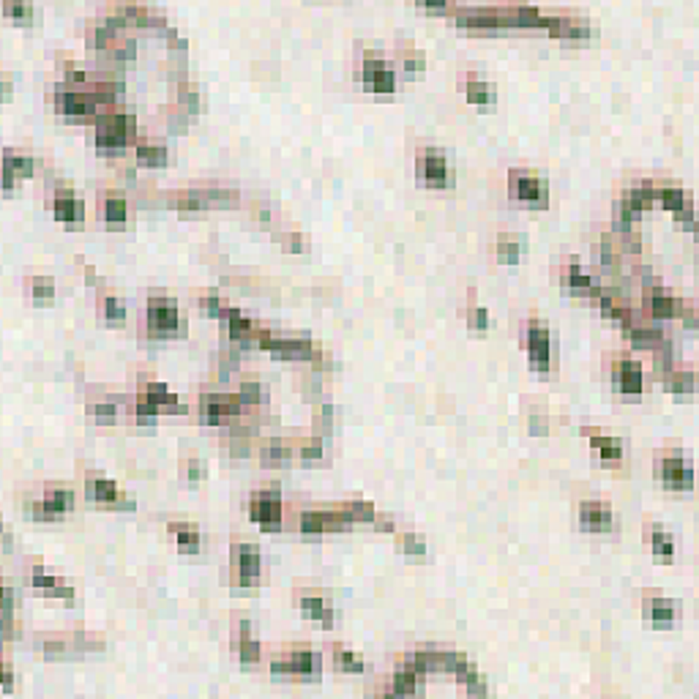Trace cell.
Returning a JSON list of instances; mask_svg holds the SVG:
<instances>
[{"label": "cell", "instance_id": "obj_32", "mask_svg": "<svg viewBox=\"0 0 699 699\" xmlns=\"http://www.w3.org/2000/svg\"><path fill=\"white\" fill-rule=\"evenodd\" d=\"M227 320H230V336H232V339H249V333H252V322L243 317L238 309H232Z\"/></svg>", "mask_w": 699, "mask_h": 699}, {"label": "cell", "instance_id": "obj_39", "mask_svg": "<svg viewBox=\"0 0 699 699\" xmlns=\"http://www.w3.org/2000/svg\"><path fill=\"white\" fill-rule=\"evenodd\" d=\"M104 317L115 320V322H123V320H126V306H123L118 298H110V301H104Z\"/></svg>", "mask_w": 699, "mask_h": 699}, {"label": "cell", "instance_id": "obj_7", "mask_svg": "<svg viewBox=\"0 0 699 699\" xmlns=\"http://www.w3.org/2000/svg\"><path fill=\"white\" fill-rule=\"evenodd\" d=\"M527 350L536 372H549V331L541 322H530L527 328Z\"/></svg>", "mask_w": 699, "mask_h": 699}, {"label": "cell", "instance_id": "obj_48", "mask_svg": "<svg viewBox=\"0 0 699 699\" xmlns=\"http://www.w3.org/2000/svg\"><path fill=\"white\" fill-rule=\"evenodd\" d=\"M6 14H11V17H20V20H31L33 8H31V6H6Z\"/></svg>", "mask_w": 699, "mask_h": 699}, {"label": "cell", "instance_id": "obj_12", "mask_svg": "<svg viewBox=\"0 0 699 699\" xmlns=\"http://www.w3.org/2000/svg\"><path fill=\"white\" fill-rule=\"evenodd\" d=\"M363 82H366V88L375 91V93H391V91L396 88L393 71L382 63V61H372V58H369L366 66H363Z\"/></svg>", "mask_w": 699, "mask_h": 699}, {"label": "cell", "instance_id": "obj_35", "mask_svg": "<svg viewBox=\"0 0 699 699\" xmlns=\"http://www.w3.org/2000/svg\"><path fill=\"white\" fill-rule=\"evenodd\" d=\"M519 252H522V243H519L516 238H506V241L497 243V257H500L503 262H509V265L519 260Z\"/></svg>", "mask_w": 699, "mask_h": 699}, {"label": "cell", "instance_id": "obj_1", "mask_svg": "<svg viewBox=\"0 0 699 699\" xmlns=\"http://www.w3.org/2000/svg\"><path fill=\"white\" fill-rule=\"evenodd\" d=\"M131 128H134V118H128V115H107L96 126V145L101 151H121V148H126Z\"/></svg>", "mask_w": 699, "mask_h": 699}, {"label": "cell", "instance_id": "obj_19", "mask_svg": "<svg viewBox=\"0 0 699 699\" xmlns=\"http://www.w3.org/2000/svg\"><path fill=\"white\" fill-rule=\"evenodd\" d=\"M55 216L61 222H80L82 219V202L71 191H61L55 197Z\"/></svg>", "mask_w": 699, "mask_h": 699}, {"label": "cell", "instance_id": "obj_40", "mask_svg": "<svg viewBox=\"0 0 699 699\" xmlns=\"http://www.w3.org/2000/svg\"><path fill=\"white\" fill-rule=\"evenodd\" d=\"M347 513L352 522H372L375 519V511L369 509L366 503H350Z\"/></svg>", "mask_w": 699, "mask_h": 699}, {"label": "cell", "instance_id": "obj_14", "mask_svg": "<svg viewBox=\"0 0 699 699\" xmlns=\"http://www.w3.org/2000/svg\"><path fill=\"white\" fill-rule=\"evenodd\" d=\"M88 495H91L93 503H107V506L112 503V506H121V509H134V503H126V500L121 497L118 486H115L112 481H107V478H91Z\"/></svg>", "mask_w": 699, "mask_h": 699}, {"label": "cell", "instance_id": "obj_21", "mask_svg": "<svg viewBox=\"0 0 699 699\" xmlns=\"http://www.w3.org/2000/svg\"><path fill=\"white\" fill-rule=\"evenodd\" d=\"M31 172H33V159H28V156H14V153H6V178H3V186H6V189H11L14 175L28 178Z\"/></svg>", "mask_w": 699, "mask_h": 699}, {"label": "cell", "instance_id": "obj_47", "mask_svg": "<svg viewBox=\"0 0 699 699\" xmlns=\"http://www.w3.org/2000/svg\"><path fill=\"white\" fill-rule=\"evenodd\" d=\"M93 413H96V421H98V423H112V421H115V407H112V405H110V407H107V405H98Z\"/></svg>", "mask_w": 699, "mask_h": 699}, {"label": "cell", "instance_id": "obj_52", "mask_svg": "<svg viewBox=\"0 0 699 699\" xmlns=\"http://www.w3.org/2000/svg\"><path fill=\"white\" fill-rule=\"evenodd\" d=\"M200 476H202L200 465H197V462H191V467H189V481H191V483H197V481H200Z\"/></svg>", "mask_w": 699, "mask_h": 699}, {"label": "cell", "instance_id": "obj_46", "mask_svg": "<svg viewBox=\"0 0 699 699\" xmlns=\"http://www.w3.org/2000/svg\"><path fill=\"white\" fill-rule=\"evenodd\" d=\"M262 459H265V465H282V459L287 462V451H282V448H268V451L262 453Z\"/></svg>", "mask_w": 699, "mask_h": 699}, {"label": "cell", "instance_id": "obj_28", "mask_svg": "<svg viewBox=\"0 0 699 699\" xmlns=\"http://www.w3.org/2000/svg\"><path fill=\"white\" fill-rule=\"evenodd\" d=\"M170 533L178 539L181 552H197L200 549V533L197 530H191L186 525H170Z\"/></svg>", "mask_w": 699, "mask_h": 699}, {"label": "cell", "instance_id": "obj_44", "mask_svg": "<svg viewBox=\"0 0 699 699\" xmlns=\"http://www.w3.org/2000/svg\"><path fill=\"white\" fill-rule=\"evenodd\" d=\"M402 546H405L407 555H423V552H426L423 539H418V536H405V539H402Z\"/></svg>", "mask_w": 699, "mask_h": 699}, {"label": "cell", "instance_id": "obj_8", "mask_svg": "<svg viewBox=\"0 0 699 699\" xmlns=\"http://www.w3.org/2000/svg\"><path fill=\"white\" fill-rule=\"evenodd\" d=\"M661 478H664V483H667L669 489H691L694 473H691V467L686 465L683 456L672 453V456H667L661 462Z\"/></svg>", "mask_w": 699, "mask_h": 699}, {"label": "cell", "instance_id": "obj_27", "mask_svg": "<svg viewBox=\"0 0 699 699\" xmlns=\"http://www.w3.org/2000/svg\"><path fill=\"white\" fill-rule=\"evenodd\" d=\"M587 435H590V432H587ZM590 443L601 451L604 465H617V462H620V443H617V440H612V437H599V435L593 432V435H590Z\"/></svg>", "mask_w": 699, "mask_h": 699}, {"label": "cell", "instance_id": "obj_26", "mask_svg": "<svg viewBox=\"0 0 699 699\" xmlns=\"http://www.w3.org/2000/svg\"><path fill=\"white\" fill-rule=\"evenodd\" d=\"M230 415H235V407L232 405H227V402H205V407H202V421L205 423H227V418Z\"/></svg>", "mask_w": 699, "mask_h": 699}, {"label": "cell", "instance_id": "obj_9", "mask_svg": "<svg viewBox=\"0 0 699 699\" xmlns=\"http://www.w3.org/2000/svg\"><path fill=\"white\" fill-rule=\"evenodd\" d=\"M71 509H74V495L68 489H58L44 503L33 506V519H61Z\"/></svg>", "mask_w": 699, "mask_h": 699}, {"label": "cell", "instance_id": "obj_37", "mask_svg": "<svg viewBox=\"0 0 699 699\" xmlns=\"http://www.w3.org/2000/svg\"><path fill=\"white\" fill-rule=\"evenodd\" d=\"M262 396H265V391H262V385H257V382H246V385H241V391H238V402H241V405H257V402H262Z\"/></svg>", "mask_w": 699, "mask_h": 699}, {"label": "cell", "instance_id": "obj_2", "mask_svg": "<svg viewBox=\"0 0 699 699\" xmlns=\"http://www.w3.org/2000/svg\"><path fill=\"white\" fill-rule=\"evenodd\" d=\"M58 101V110L66 112V115H93L98 107L110 104V93H101V91H91V93H63L58 91L55 96Z\"/></svg>", "mask_w": 699, "mask_h": 699}, {"label": "cell", "instance_id": "obj_17", "mask_svg": "<svg viewBox=\"0 0 699 699\" xmlns=\"http://www.w3.org/2000/svg\"><path fill=\"white\" fill-rule=\"evenodd\" d=\"M656 197L661 200V205H664L667 211H672L675 216H680V219L686 222V227L691 230V205H689V200H686V194H683V191L659 189L656 191Z\"/></svg>", "mask_w": 699, "mask_h": 699}, {"label": "cell", "instance_id": "obj_50", "mask_svg": "<svg viewBox=\"0 0 699 699\" xmlns=\"http://www.w3.org/2000/svg\"><path fill=\"white\" fill-rule=\"evenodd\" d=\"M672 388L675 393H691V375H683V380H675Z\"/></svg>", "mask_w": 699, "mask_h": 699}, {"label": "cell", "instance_id": "obj_15", "mask_svg": "<svg viewBox=\"0 0 699 699\" xmlns=\"http://www.w3.org/2000/svg\"><path fill=\"white\" fill-rule=\"evenodd\" d=\"M579 519H582V527H585V530H596V533L612 530V513H609V509L601 506V503H582Z\"/></svg>", "mask_w": 699, "mask_h": 699}, {"label": "cell", "instance_id": "obj_24", "mask_svg": "<svg viewBox=\"0 0 699 699\" xmlns=\"http://www.w3.org/2000/svg\"><path fill=\"white\" fill-rule=\"evenodd\" d=\"M421 675H423V672H418V669H413V667L399 672V675L393 677V694H415V691H421Z\"/></svg>", "mask_w": 699, "mask_h": 699}, {"label": "cell", "instance_id": "obj_11", "mask_svg": "<svg viewBox=\"0 0 699 699\" xmlns=\"http://www.w3.org/2000/svg\"><path fill=\"white\" fill-rule=\"evenodd\" d=\"M273 675H301V677H312L320 675V659L315 653H295L290 661H273L271 664Z\"/></svg>", "mask_w": 699, "mask_h": 699}, {"label": "cell", "instance_id": "obj_22", "mask_svg": "<svg viewBox=\"0 0 699 699\" xmlns=\"http://www.w3.org/2000/svg\"><path fill=\"white\" fill-rule=\"evenodd\" d=\"M33 587H38V590H44L47 596H58V599H71V590L68 587H63L61 582H55L50 573H44L41 569H36L33 571Z\"/></svg>", "mask_w": 699, "mask_h": 699}, {"label": "cell", "instance_id": "obj_34", "mask_svg": "<svg viewBox=\"0 0 699 699\" xmlns=\"http://www.w3.org/2000/svg\"><path fill=\"white\" fill-rule=\"evenodd\" d=\"M336 667L342 669V672H363V661L355 656V653H350V650H336Z\"/></svg>", "mask_w": 699, "mask_h": 699}, {"label": "cell", "instance_id": "obj_42", "mask_svg": "<svg viewBox=\"0 0 699 699\" xmlns=\"http://www.w3.org/2000/svg\"><path fill=\"white\" fill-rule=\"evenodd\" d=\"M257 653H260V647H257L255 639H249L246 634L241 636V659H243V661H255Z\"/></svg>", "mask_w": 699, "mask_h": 699}, {"label": "cell", "instance_id": "obj_18", "mask_svg": "<svg viewBox=\"0 0 699 699\" xmlns=\"http://www.w3.org/2000/svg\"><path fill=\"white\" fill-rule=\"evenodd\" d=\"M677 609H680V606L675 604V601L656 599V601H647V617L653 620V626H659V629H669V626L677 620Z\"/></svg>", "mask_w": 699, "mask_h": 699}, {"label": "cell", "instance_id": "obj_33", "mask_svg": "<svg viewBox=\"0 0 699 699\" xmlns=\"http://www.w3.org/2000/svg\"><path fill=\"white\" fill-rule=\"evenodd\" d=\"M650 543H653V552L659 557H664V560H669L675 555V543H672V539H669L664 530H653L650 533Z\"/></svg>", "mask_w": 699, "mask_h": 699}, {"label": "cell", "instance_id": "obj_45", "mask_svg": "<svg viewBox=\"0 0 699 699\" xmlns=\"http://www.w3.org/2000/svg\"><path fill=\"white\" fill-rule=\"evenodd\" d=\"M137 421H140V423H153V421H156V405L142 402V405L137 407Z\"/></svg>", "mask_w": 699, "mask_h": 699}, {"label": "cell", "instance_id": "obj_13", "mask_svg": "<svg viewBox=\"0 0 699 699\" xmlns=\"http://www.w3.org/2000/svg\"><path fill=\"white\" fill-rule=\"evenodd\" d=\"M260 345L262 350H271L273 355L279 358H295V361H306L315 355V350L309 342H282V339H273V336H260Z\"/></svg>", "mask_w": 699, "mask_h": 699}, {"label": "cell", "instance_id": "obj_3", "mask_svg": "<svg viewBox=\"0 0 699 699\" xmlns=\"http://www.w3.org/2000/svg\"><path fill=\"white\" fill-rule=\"evenodd\" d=\"M252 519L260 522L262 527H268V530H276L279 527V522H282V500H279V495L276 492H265V495H257L255 500H252Z\"/></svg>", "mask_w": 699, "mask_h": 699}, {"label": "cell", "instance_id": "obj_36", "mask_svg": "<svg viewBox=\"0 0 699 699\" xmlns=\"http://www.w3.org/2000/svg\"><path fill=\"white\" fill-rule=\"evenodd\" d=\"M145 391H148V402H151V405H170V407H175V396H172L164 385H159V382H156V385L151 382Z\"/></svg>", "mask_w": 699, "mask_h": 699}, {"label": "cell", "instance_id": "obj_20", "mask_svg": "<svg viewBox=\"0 0 699 699\" xmlns=\"http://www.w3.org/2000/svg\"><path fill=\"white\" fill-rule=\"evenodd\" d=\"M298 606L303 609V615H309V617H315V620H320L325 629L333 623V615H331V606L325 604L320 596H303L301 601H298Z\"/></svg>", "mask_w": 699, "mask_h": 699}, {"label": "cell", "instance_id": "obj_30", "mask_svg": "<svg viewBox=\"0 0 699 699\" xmlns=\"http://www.w3.org/2000/svg\"><path fill=\"white\" fill-rule=\"evenodd\" d=\"M650 309H653V315L656 317H675L677 312H680V303L675 301V298H669V295H650Z\"/></svg>", "mask_w": 699, "mask_h": 699}, {"label": "cell", "instance_id": "obj_41", "mask_svg": "<svg viewBox=\"0 0 699 699\" xmlns=\"http://www.w3.org/2000/svg\"><path fill=\"white\" fill-rule=\"evenodd\" d=\"M631 339H634L636 347H653V345L661 339V333H659V331H634Z\"/></svg>", "mask_w": 699, "mask_h": 699}, {"label": "cell", "instance_id": "obj_6", "mask_svg": "<svg viewBox=\"0 0 699 699\" xmlns=\"http://www.w3.org/2000/svg\"><path fill=\"white\" fill-rule=\"evenodd\" d=\"M232 557H235V569H238L241 585H257V579H260V552H257V546L238 543Z\"/></svg>", "mask_w": 699, "mask_h": 699}, {"label": "cell", "instance_id": "obj_16", "mask_svg": "<svg viewBox=\"0 0 699 699\" xmlns=\"http://www.w3.org/2000/svg\"><path fill=\"white\" fill-rule=\"evenodd\" d=\"M617 388L626 393V396H639L642 393V366L634 363V361H620L617 363Z\"/></svg>", "mask_w": 699, "mask_h": 699}, {"label": "cell", "instance_id": "obj_51", "mask_svg": "<svg viewBox=\"0 0 699 699\" xmlns=\"http://www.w3.org/2000/svg\"><path fill=\"white\" fill-rule=\"evenodd\" d=\"M423 68V58L415 55V58H407V71H421Z\"/></svg>", "mask_w": 699, "mask_h": 699}, {"label": "cell", "instance_id": "obj_29", "mask_svg": "<svg viewBox=\"0 0 699 699\" xmlns=\"http://www.w3.org/2000/svg\"><path fill=\"white\" fill-rule=\"evenodd\" d=\"M137 161L142 167H164L167 164V151L159 145H142L137 148Z\"/></svg>", "mask_w": 699, "mask_h": 699}, {"label": "cell", "instance_id": "obj_25", "mask_svg": "<svg viewBox=\"0 0 699 699\" xmlns=\"http://www.w3.org/2000/svg\"><path fill=\"white\" fill-rule=\"evenodd\" d=\"M465 91H467V101L470 104H495V91H492L489 82H481L476 77H470Z\"/></svg>", "mask_w": 699, "mask_h": 699}, {"label": "cell", "instance_id": "obj_38", "mask_svg": "<svg viewBox=\"0 0 699 699\" xmlns=\"http://www.w3.org/2000/svg\"><path fill=\"white\" fill-rule=\"evenodd\" d=\"M601 312H604L606 317H612V320H620L626 328H631V320H629V312L626 309H620L615 301H609L606 295H601Z\"/></svg>", "mask_w": 699, "mask_h": 699}, {"label": "cell", "instance_id": "obj_23", "mask_svg": "<svg viewBox=\"0 0 699 699\" xmlns=\"http://www.w3.org/2000/svg\"><path fill=\"white\" fill-rule=\"evenodd\" d=\"M569 287H571L573 292H582V295H601V285H599V279H593V276H582V271H579V265H576V262L571 265Z\"/></svg>", "mask_w": 699, "mask_h": 699}, {"label": "cell", "instance_id": "obj_10", "mask_svg": "<svg viewBox=\"0 0 699 699\" xmlns=\"http://www.w3.org/2000/svg\"><path fill=\"white\" fill-rule=\"evenodd\" d=\"M148 322H151V331L159 333V336H167L178 328V309L170 303V301H151V309H148Z\"/></svg>", "mask_w": 699, "mask_h": 699}, {"label": "cell", "instance_id": "obj_49", "mask_svg": "<svg viewBox=\"0 0 699 699\" xmlns=\"http://www.w3.org/2000/svg\"><path fill=\"white\" fill-rule=\"evenodd\" d=\"M486 322H489V317H486L483 309H473V312H470V325H473V328H486Z\"/></svg>", "mask_w": 699, "mask_h": 699}, {"label": "cell", "instance_id": "obj_43", "mask_svg": "<svg viewBox=\"0 0 699 699\" xmlns=\"http://www.w3.org/2000/svg\"><path fill=\"white\" fill-rule=\"evenodd\" d=\"M55 287H52V279H33V295L36 298H52Z\"/></svg>", "mask_w": 699, "mask_h": 699}, {"label": "cell", "instance_id": "obj_5", "mask_svg": "<svg viewBox=\"0 0 699 699\" xmlns=\"http://www.w3.org/2000/svg\"><path fill=\"white\" fill-rule=\"evenodd\" d=\"M421 175L429 186H451V170H448V161L440 151H423L421 153Z\"/></svg>", "mask_w": 699, "mask_h": 699}, {"label": "cell", "instance_id": "obj_4", "mask_svg": "<svg viewBox=\"0 0 699 699\" xmlns=\"http://www.w3.org/2000/svg\"><path fill=\"white\" fill-rule=\"evenodd\" d=\"M511 194L533 208H541L546 202L543 197V183L533 172H511Z\"/></svg>", "mask_w": 699, "mask_h": 699}, {"label": "cell", "instance_id": "obj_31", "mask_svg": "<svg viewBox=\"0 0 699 699\" xmlns=\"http://www.w3.org/2000/svg\"><path fill=\"white\" fill-rule=\"evenodd\" d=\"M104 219H107V222H115V224L123 222V219H126V200L118 197V194L107 197V202H104Z\"/></svg>", "mask_w": 699, "mask_h": 699}]
</instances>
